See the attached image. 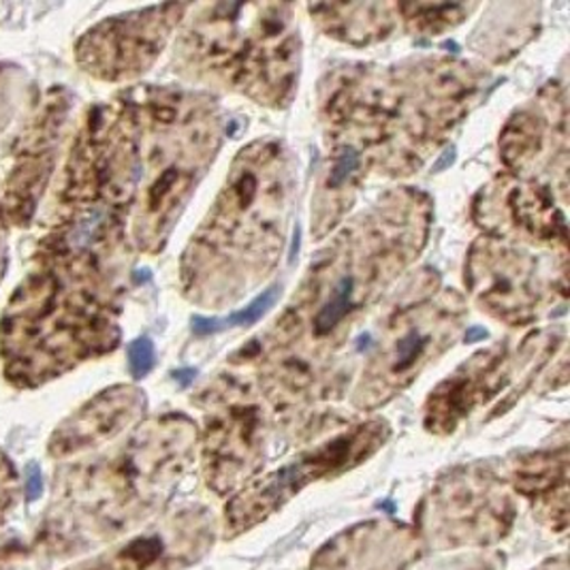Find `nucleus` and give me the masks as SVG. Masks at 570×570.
I'll return each instance as SVG.
<instances>
[{"label":"nucleus","instance_id":"obj_9","mask_svg":"<svg viewBox=\"0 0 570 570\" xmlns=\"http://www.w3.org/2000/svg\"><path fill=\"white\" fill-rule=\"evenodd\" d=\"M413 544L404 530L360 528L323 549L312 570H379L381 564L395 569L404 564Z\"/></svg>","mask_w":570,"mask_h":570},{"label":"nucleus","instance_id":"obj_2","mask_svg":"<svg viewBox=\"0 0 570 570\" xmlns=\"http://www.w3.org/2000/svg\"><path fill=\"white\" fill-rule=\"evenodd\" d=\"M155 436L135 441L104 466L73 470L56 498L46 537L67 549L116 537L153 509L176 466L156 449Z\"/></svg>","mask_w":570,"mask_h":570},{"label":"nucleus","instance_id":"obj_11","mask_svg":"<svg viewBox=\"0 0 570 570\" xmlns=\"http://www.w3.org/2000/svg\"><path fill=\"white\" fill-rule=\"evenodd\" d=\"M357 304V278L353 274L340 276L336 285L327 293L325 302L318 306L312 321V332L316 337L330 336L337 325L348 316Z\"/></svg>","mask_w":570,"mask_h":570},{"label":"nucleus","instance_id":"obj_10","mask_svg":"<svg viewBox=\"0 0 570 570\" xmlns=\"http://www.w3.org/2000/svg\"><path fill=\"white\" fill-rule=\"evenodd\" d=\"M434 332L425 330L423 325H409L402 330V334L395 337L385 353V372L391 379L406 376L415 370L416 363L421 362L432 344Z\"/></svg>","mask_w":570,"mask_h":570},{"label":"nucleus","instance_id":"obj_5","mask_svg":"<svg viewBox=\"0 0 570 570\" xmlns=\"http://www.w3.org/2000/svg\"><path fill=\"white\" fill-rule=\"evenodd\" d=\"M165 9L101 22L79 39V67L99 79H129L150 67L165 41Z\"/></svg>","mask_w":570,"mask_h":570},{"label":"nucleus","instance_id":"obj_18","mask_svg":"<svg viewBox=\"0 0 570 570\" xmlns=\"http://www.w3.org/2000/svg\"><path fill=\"white\" fill-rule=\"evenodd\" d=\"M39 492H41V476H39V468L30 466L28 468V495L32 498V493H35V498H37Z\"/></svg>","mask_w":570,"mask_h":570},{"label":"nucleus","instance_id":"obj_16","mask_svg":"<svg viewBox=\"0 0 570 570\" xmlns=\"http://www.w3.org/2000/svg\"><path fill=\"white\" fill-rule=\"evenodd\" d=\"M357 165H360V155L355 150H344L340 158H337L336 165L332 167V174L327 178V188H332V190L342 188L348 181V178L353 176Z\"/></svg>","mask_w":570,"mask_h":570},{"label":"nucleus","instance_id":"obj_8","mask_svg":"<svg viewBox=\"0 0 570 570\" xmlns=\"http://www.w3.org/2000/svg\"><path fill=\"white\" fill-rule=\"evenodd\" d=\"M141 406L144 400L139 391L130 387L105 391L90 404L79 409L76 415L69 416L53 432L50 439V455L67 458L90 446H97L107 439H114L137 416Z\"/></svg>","mask_w":570,"mask_h":570},{"label":"nucleus","instance_id":"obj_14","mask_svg":"<svg viewBox=\"0 0 570 570\" xmlns=\"http://www.w3.org/2000/svg\"><path fill=\"white\" fill-rule=\"evenodd\" d=\"M130 374L135 379H146L155 367V344L148 337H139L129 346Z\"/></svg>","mask_w":570,"mask_h":570},{"label":"nucleus","instance_id":"obj_19","mask_svg":"<svg viewBox=\"0 0 570 570\" xmlns=\"http://www.w3.org/2000/svg\"><path fill=\"white\" fill-rule=\"evenodd\" d=\"M479 337H488V332H485V330H481V327H472V330H468V342H476Z\"/></svg>","mask_w":570,"mask_h":570},{"label":"nucleus","instance_id":"obj_15","mask_svg":"<svg viewBox=\"0 0 570 570\" xmlns=\"http://www.w3.org/2000/svg\"><path fill=\"white\" fill-rule=\"evenodd\" d=\"M16 495H18V472L11 464V460L0 451V521L16 504Z\"/></svg>","mask_w":570,"mask_h":570},{"label":"nucleus","instance_id":"obj_12","mask_svg":"<svg viewBox=\"0 0 570 570\" xmlns=\"http://www.w3.org/2000/svg\"><path fill=\"white\" fill-rule=\"evenodd\" d=\"M276 297H278V286H272V288L263 291L253 304H248V308L234 312V314H229L225 318H204V316H197V318H193V332L197 336H212V334H220V332L232 330V327H250V325H255L259 321L265 312L276 304Z\"/></svg>","mask_w":570,"mask_h":570},{"label":"nucleus","instance_id":"obj_7","mask_svg":"<svg viewBox=\"0 0 570 570\" xmlns=\"http://www.w3.org/2000/svg\"><path fill=\"white\" fill-rule=\"evenodd\" d=\"M513 507L504 493L488 488L455 485L442 493L432 509V537L442 544H488L507 534Z\"/></svg>","mask_w":570,"mask_h":570},{"label":"nucleus","instance_id":"obj_17","mask_svg":"<svg viewBox=\"0 0 570 570\" xmlns=\"http://www.w3.org/2000/svg\"><path fill=\"white\" fill-rule=\"evenodd\" d=\"M7 272V218L0 208V283Z\"/></svg>","mask_w":570,"mask_h":570},{"label":"nucleus","instance_id":"obj_13","mask_svg":"<svg viewBox=\"0 0 570 570\" xmlns=\"http://www.w3.org/2000/svg\"><path fill=\"white\" fill-rule=\"evenodd\" d=\"M28 81L24 71L16 65H0V135L13 122L20 107L27 101Z\"/></svg>","mask_w":570,"mask_h":570},{"label":"nucleus","instance_id":"obj_6","mask_svg":"<svg viewBox=\"0 0 570 570\" xmlns=\"http://www.w3.org/2000/svg\"><path fill=\"white\" fill-rule=\"evenodd\" d=\"M212 541L206 515L186 513L73 570H180L195 562Z\"/></svg>","mask_w":570,"mask_h":570},{"label":"nucleus","instance_id":"obj_4","mask_svg":"<svg viewBox=\"0 0 570 570\" xmlns=\"http://www.w3.org/2000/svg\"><path fill=\"white\" fill-rule=\"evenodd\" d=\"M69 111L71 101L67 92H50L22 130L16 144L13 165L4 180V197L0 202L7 225L28 227L32 223L35 209L52 176L56 153L62 141Z\"/></svg>","mask_w":570,"mask_h":570},{"label":"nucleus","instance_id":"obj_3","mask_svg":"<svg viewBox=\"0 0 570 570\" xmlns=\"http://www.w3.org/2000/svg\"><path fill=\"white\" fill-rule=\"evenodd\" d=\"M383 439V425H362L351 434L337 436L312 453L302 455L293 464L281 468L253 488L244 490L227 507V530L234 534L253 528L261 519L269 518L283 502L311 481L342 472L372 455Z\"/></svg>","mask_w":570,"mask_h":570},{"label":"nucleus","instance_id":"obj_1","mask_svg":"<svg viewBox=\"0 0 570 570\" xmlns=\"http://www.w3.org/2000/svg\"><path fill=\"white\" fill-rule=\"evenodd\" d=\"M118 242L120 227L99 209L56 212L0 316V360L11 387L39 390L118 344Z\"/></svg>","mask_w":570,"mask_h":570}]
</instances>
